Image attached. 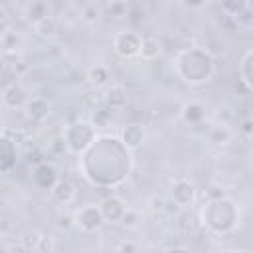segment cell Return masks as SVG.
<instances>
[{
  "instance_id": "6da1fadb",
  "label": "cell",
  "mask_w": 253,
  "mask_h": 253,
  "mask_svg": "<svg viewBox=\"0 0 253 253\" xmlns=\"http://www.w3.org/2000/svg\"><path fill=\"white\" fill-rule=\"evenodd\" d=\"M176 71L186 83L200 85L211 77L213 59L208 51H204L200 47H190L176 55Z\"/></svg>"
},
{
  "instance_id": "7a4b0ae2",
  "label": "cell",
  "mask_w": 253,
  "mask_h": 253,
  "mask_svg": "<svg viewBox=\"0 0 253 253\" xmlns=\"http://www.w3.org/2000/svg\"><path fill=\"white\" fill-rule=\"evenodd\" d=\"M202 221L215 233H229L237 223V208L231 200L219 196L202 210Z\"/></svg>"
},
{
  "instance_id": "3957f363",
  "label": "cell",
  "mask_w": 253,
  "mask_h": 253,
  "mask_svg": "<svg viewBox=\"0 0 253 253\" xmlns=\"http://www.w3.org/2000/svg\"><path fill=\"white\" fill-rule=\"evenodd\" d=\"M63 140H65V148L73 154H83L95 140V126L85 123V121H77L71 123L65 130H63Z\"/></svg>"
},
{
  "instance_id": "277c9868",
  "label": "cell",
  "mask_w": 253,
  "mask_h": 253,
  "mask_svg": "<svg viewBox=\"0 0 253 253\" xmlns=\"http://www.w3.org/2000/svg\"><path fill=\"white\" fill-rule=\"evenodd\" d=\"M140 45H142V38L134 32H119L113 38V49L119 57L123 59H130L134 55H140Z\"/></svg>"
},
{
  "instance_id": "5b68a950",
  "label": "cell",
  "mask_w": 253,
  "mask_h": 253,
  "mask_svg": "<svg viewBox=\"0 0 253 253\" xmlns=\"http://www.w3.org/2000/svg\"><path fill=\"white\" fill-rule=\"evenodd\" d=\"M75 223L83 229V231H95L103 225V213H101V208L99 206H93V204H87L83 208H79L75 211Z\"/></svg>"
},
{
  "instance_id": "8992f818",
  "label": "cell",
  "mask_w": 253,
  "mask_h": 253,
  "mask_svg": "<svg viewBox=\"0 0 253 253\" xmlns=\"http://www.w3.org/2000/svg\"><path fill=\"white\" fill-rule=\"evenodd\" d=\"M172 200H176L182 208H190L196 200V188L190 180L180 178L172 184Z\"/></svg>"
},
{
  "instance_id": "52a82bcc",
  "label": "cell",
  "mask_w": 253,
  "mask_h": 253,
  "mask_svg": "<svg viewBox=\"0 0 253 253\" xmlns=\"http://www.w3.org/2000/svg\"><path fill=\"white\" fill-rule=\"evenodd\" d=\"M99 208L105 221H121L123 213L126 211V206L119 196H107L105 200H101Z\"/></svg>"
},
{
  "instance_id": "ba28073f",
  "label": "cell",
  "mask_w": 253,
  "mask_h": 253,
  "mask_svg": "<svg viewBox=\"0 0 253 253\" xmlns=\"http://www.w3.org/2000/svg\"><path fill=\"white\" fill-rule=\"evenodd\" d=\"M57 172L51 164H45V162H40L32 174V182L38 186V188H43V190H51L53 184L57 182Z\"/></svg>"
},
{
  "instance_id": "9c48e42d",
  "label": "cell",
  "mask_w": 253,
  "mask_h": 253,
  "mask_svg": "<svg viewBox=\"0 0 253 253\" xmlns=\"http://www.w3.org/2000/svg\"><path fill=\"white\" fill-rule=\"evenodd\" d=\"M24 111H26V117H28L30 121L40 123V121H43V119L49 115L51 105H49V101L43 99V97H32V99H28V103L24 105Z\"/></svg>"
},
{
  "instance_id": "30bf717a",
  "label": "cell",
  "mask_w": 253,
  "mask_h": 253,
  "mask_svg": "<svg viewBox=\"0 0 253 253\" xmlns=\"http://www.w3.org/2000/svg\"><path fill=\"white\" fill-rule=\"evenodd\" d=\"M2 103H4L8 109H20V107H24V105L28 103V95H26V91H24L22 85L10 83V85H6L4 91H2Z\"/></svg>"
},
{
  "instance_id": "8fae6325",
  "label": "cell",
  "mask_w": 253,
  "mask_h": 253,
  "mask_svg": "<svg viewBox=\"0 0 253 253\" xmlns=\"http://www.w3.org/2000/svg\"><path fill=\"white\" fill-rule=\"evenodd\" d=\"M51 192V198L55 200V202H59V204H71L73 200H75V196H77V190H75V186H73V182L71 180H67V178H59L55 184H53V188L49 190Z\"/></svg>"
},
{
  "instance_id": "7c38bea8",
  "label": "cell",
  "mask_w": 253,
  "mask_h": 253,
  "mask_svg": "<svg viewBox=\"0 0 253 253\" xmlns=\"http://www.w3.org/2000/svg\"><path fill=\"white\" fill-rule=\"evenodd\" d=\"M0 152H2V158H0V168L4 174H8L12 170V166L16 164V142L8 136V132L2 134V140H0Z\"/></svg>"
},
{
  "instance_id": "4fadbf2b",
  "label": "cell",
  "mask_w": 253,
  "mask_h": 253,
  "mask_svg": "<svg viewBox=\"0 0 253 253\" xmlns=\"http://www.w3.org/2000/svg\"><path fill=\"white\" fill-rule=\"evenodd\" d=\"M0 43H2V53L4 55H16L22 47V36L16 30H4Z\"/></svg>"
},
{
  "instance_id": "5bb4252c",
  "label": "cell",
  "mask_w": 253,
  "mask_h": 253,
  "mask_svg": "<svg viewBox=\"0 0 253 253\" xmlns=\"http://www.w3.org/2000/svg\"><path fill=\"white\" fill-rule=\"evenodd\" d=\"M158 55H160V42H158V38L152 36V34H146V36L142 38L140 57H142L144 61H152V59H156Z\"/></svg>"
},
{
  "instance_id": "9a60e30c",
  "label": "cell",
  "mask_w": 253,
  "mask_h": 253,
  "mask_svg": "<svg viewBox=\"0 0 253 253\" xmlns=\"http://www.w3.org/2000/svg\"><path fill=\"white\" fill-rule=\"evenodd\" d=\"M142 138H144V132H142V126L140 125H126L125 128H123V142L130 148V150H134V148H138L140 144H142Z\"/></svg>"
},
{
  "instance_id": "2e32d148",
  "label": "cell",
  "mask_w": 253,
  "mask_h": 253,
  "mask_svg": "<svg viewBox=\"0 0 253 253\" xmlns=\"http://www.w3.org/2000/svg\"><path fill=\"white\" fill-rule=\"evenodd\" d=\"M182 117H184L186 123H190V125H198V123H202L204 117H206V107H204L202 103H198V101L186 103L184 109H182Z\"/></svg>"
},
{
  "instance_id": "e0dca14e",
  "label": "cell",
  "mask_w": 253,
  "mask_h": 253,
  "mask_svg": "<svg viewBox=\"0 0 253 253\" xmlns=\"http://www.w3.org/2000/svg\"><path fill=\"white\" fill-rule=\"evenodd\" d=\"M34 32H36L38 36H42V38H53V36L59 32V22H57V18H53V16H45V18H42L40 22L34 24Z\"/></svg>"
},
{
  "instance_id": "ac0fdd59",
  "label": "cell",
  "mask_w": 253,
  "mask_h": 253,
  "mask_svg": "<svg viewBox=\"0 0 253 253\" xmlns=\"http://www.w3.org/2000/svg\"><path fill=\"white\" fill-rule=\"evenodd\" d=\"M45 16H49V14H47V4L43 0H32V2L26 4V18H28V22L36 24V22H40Z\"/></svg>"
},
{
  "instance_id": "d6986e66",
  "label": "cell",
  "mask_w": 253,
  "mask_h": 253,
  "mask_svg": "<svg viewBox=\"0 0 253 253\" xmlns=\"http://www.w3.org/2000/svg\"><path fill=\"white\" fill-rule=\"evenodd\" d=\"M107 105L111 109H123L125 103H126V89L123 85H113L109 91H107V97H105Z\"/></svg>"
},
{
  "instance_id": "ffe728a7",
  "label": "cell",
  "mask_w": 253,
  "mask_h": 253,
  "mask_svg": "<svg viewBox=\"0 0 253 253\" xmlns=\"http://www.w3.org/2000/svg\"><path fill=\"white\" fill-rule=\"evenodd\" d=\"M219 6L227 18H237L249 8V0H219Z\"/></svg>"
},
{
  "instance_id": "44dd1931",
  "label": "cell",
  "mask_w": 253,
  "mask_h": 253,
  "mask_svg": "<svg viewBox=\"0 0 253 253\" xmlns=\"http://www.w3.org/2000/svg\"><path fill=\"white\" fill-rule=\"evenodd\" d=\"M241 79L249 89H253V49L241 61Z\"/></svg>"
},
{
  "instance_id": "7402d4cb",
  "label": "cell",
  "mask_w": 253,
  "mask_h": 253,
  "mask_svg": "<svg viewBox=\"0 0 253 253\" xmlns=\"http://www.w3.org/2000/svg\"><path fill=\"white\" fill-rule=\"evenodd\" d=\"M85 24H95L101 20V10L95 6V4H87L83 10H81V16H79Z\"/></svg>"
},
{
  "instance_id": "603a6c76",
  "label": "cell",
  "mask_w": 253,
  "mask_h": 253,
  "mask_svg": "<svg viewBox=\"0 0 253 253\" xmlns=\"http://www.w3.org/2000/svg\"><path fill=\"white\" fill-rule=\"evenodd\" d=\"M107 79H109V71L103 65H95L89 69V81L93 85H103V83H107Z\"/></svg>"
},
{
  "instance_id": "cb8c5ba5",
  "label": "cell",
  "mask_w": 253,
  "mask_h": 253,
  "mask_svg": "<svg viewBox=\"0 0 253 253\" xmlns=\"http://www.w3.org/2000/svg\"><path fill=\"white\" fill-rule=\"evenodd\" d=\"M107 12H109V16H113V18H123V16H126L128 6H126L125 0H111L109 6H107Z\"/></svg>"
},
{
  "instance_id": "d4e9b609",
  "label": "cell",
  "mask_w": 253,
  "mask_h": 253,
  "mask_svg": "<svg viewBox=\"0 0 253 253\" xmlns=\"http://www.w3.org/2000/svg\"><path fill=\"white\" fill-rule=\"evenodd\" d=\"M109 121H111V113H109L107 109H99V111H95L91 125H93L95 128H105V126L109 125Z\"/></svg>"
},
{
  "instance_id": "484cf974",
  "label": "cell",
  "mask_w": 253,
  "mask_h": 253,
  "mask_svg": "<svg viewBox=\"0 0 253 253\" xmlns=\"http://www.w3.org/2000/svg\"><path fill=\"white\" fill-rule=\"evenodd\" d=\"M229 130L225 128V126H217V128H213L211 130V134H210V140L213 142V144H223V142H227L229 140Z\"/></svg>"
},
{
  "instance_id": "4316f807",
  "label": "cell",
  "mask_w": 253,
  "mask_h": 253,
  "mask_svg": "<svg viewBox=\"0 0 253 253\" xmlns=\"http://www.w3.org/2000/svg\"><path fill=\"white\" fill-rule=\"evenodd\" d=\"M138 221H140V215H138V211H134V210H128L126 208V211L123 213V217H121V223L125 225V227H136L138 225Z\"/></svg>"
},
{
  "instance_id": "83f0119b",
  "label": "cell",
  "mask_w": 253,
  "mask_h": 253,
  "mask_svg": "<svg viewBox=\"0 0 253 253\" xmlns=\"http://www.w3.org/2000/svg\"><path fill=\"white\" fill-rule=\"evenodd\" d=\"M208 2L210 0H182V4L186 6V8H204V6H208Z\"/></svg>"
},
{
  "instance_id": "f1b7e54d",
  "label": "cell",
  "mask_w": 253,
  "mask_h": 253,
  "mask_svg": "<svg viewBox=\"0 0 253 253\" xmlns=\"http://www.w3.org/2000/svg\"><path fill=\"white\" fill-rule=\"evenodd\" d=\"M150 204H152V210L156 211H164V204H166V200L164 198H158V196H154V198H150Z\"/></svg>"
},
{
  "instance_id": "f546056e",
  "label": "cell",
  "mask_w": 253,
  "mask_h": 253,
  "mask_svg": "<svg viewBox=\"0 0 253 253\" xmlns=\"http://www.w3.org/2000/svg\"><path fill=\"white\" fill-rule=\"evenodd\" d=\"M241 132L247 134V136H253V121L251 119H247V121L241 123Z\"/></svg>"
},
{
  "instance_id": "4dcf8cb0",
  "label": "cell",
  "mask_w": 253,
  "mask_h": 253,
  "mask_svg": "<svg viewBox=\"0 0 253 253\" xmlns=\"http://www.w3.org/2000/svg\"><path fill=\"white\" fill-rule=\"evenodd\" d=\"M117 249H121V251H136V249H138V245H132V243H123V245H119Z\"/></svg>"
},
{
  "instance_id": "1f68e13d",
  "label": "cell",
  "mask_w": 253,
  "mask_h": 253,
  "mask_svg": "<svg viewBox=\"0 0 253 253\" xmlns=\"http://www.w3.org/2000/svg\"><path fill=\"white\" fill-rule=\"evenodd\" d=\"M59 225H61V227H67V225H69V217H61Z\"/></svg>"
},
{
  "instance_id": "d6a6232c",
  "label": "cell",
  "mask_w": 253,
  "mask_h": 253,
  "mask_svg": "<svg viewBox=\"0 0 253 253\" xmlns=\"http://www.w3.org/2000/svg\"><path fill=\"white\" fill-rule=\"evenodd\" d=\"M22 2H26V4H28V2H32V0H22Z\"/></svg>"
}]
</instances>
